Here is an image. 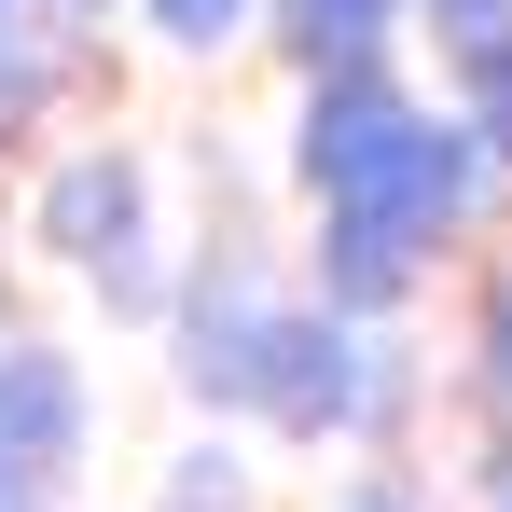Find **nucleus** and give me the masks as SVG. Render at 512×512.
<instances>
[{"label": "nucleus", "mask_w": 512, "mask_h": 512, "mask_svg": "<svg viewBox=\"0 0 512 512\" xmlns=\"http://www.w3.org/2000/svg\"><path fill=\"white\" fill-rule=\"evenodd\" d=\"M42 222H56V250H125L139 236V167L125 153H97V167H56V194H42Z\"/></svg>", "instance_id": "f257e3e1"}, {"label": "nucleus", "mask_w": 512, "mask_h": 512, "mask_svg": "<svg viewBox=\"0 0 512 512\" xmlns=\"http://www.w3.org/2000/svg\"><path fill=\"white\" fill-rule=\"evenodd\" d=\"M153 14H167L180 42H208V28H236V0H153Z\"/></svg>", "instance_id": "f03ea898"}, {"label": "nucleus", "mask_w": 512, "mask_h": 512, "mask_svg": "<svg viewBox=\"0 0 512 512\" xmlns=\"http://www.w3.org/2000/svg\"><path fill=\"white\" fill-rule=\"evenodd\" d=\"M0 512H42V457H14V443H0Z\"/></svg>", "instance_id": "7ed1b4c3"}]
</instances>
